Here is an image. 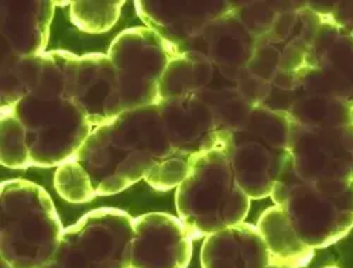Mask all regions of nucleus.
I'll use <instances>...</instances> for the list:
<instances>
[{
    "label": "nucleus",
    "mask_w": 353,
    "mask_h": 268,
    "mask_svg": "<svg viewBox=\"0 0 353 268\" xmlns=\"http://www.w3.org/2000/svg\"><path fill=\"white\" fill-rule=\"evenodd\" d=\"M175 156L159 105L122 112L95 127L72 158L90 175L98 196L122 192ZM179 156V154H176Z\"/></svg>",
    "instance_id": "f257e3e1"
},
{
    "label": "nucleus",
    "mask_w": 353,
    "mask_h": 268,
    "mask_svg": "<svg viewBox=\"0 0 353 268\" xmlns=\"http://www.w3.org/2000/svg\"><path fill=\"white\" fill-rule=\"evenodd\" d=\"M72 55L43 52L30 91L12 107L2 109L21 125L32 167H60L72 160L92 133L85 113L67 96V68Z\"/></svg>",
    "instance_id": "f03ea898"
},
{
    "label": "nucleus",
    "mask_w": 353,
    "mask_h": 268,
    "mask_svg": "<svg viewBox=\"0 0 353 268\" xmlns=\"http://www.w3.org/2000/svg\"><path fill=\"white\" fill-rule=\"evenodd\" d=\"M250 200L222 147L192 156L175 192L176 212L192 240L243 223Z\"/></svg>",
    "instance_id": "7ed1b4c3"
},
{
    "label": "nucleus",
    "mask_w": 353,
    "mask_h": 268,
    "mask_svg": "<svg viewBox=\"0 0 353 268\" xmlns=\"http://www.w3.org/2000/svg\"><path fill=\"white\" fill-rule=\"evenodd\" d=\"M0 191V256L13 268H43L64 233L51 196L24 180L5 181Z\"/></svg>",
    "instance_id": "20e7f679"
},
{
    "label": "nucleus",
    "mask_w": 353,
    "mask_h": 268,
    "mask_svg": "<svg viewBox=\"0 0 353 268\" xmlns=\"http://www.w3.org/2000/svg\"><path fill=\"white\" fill-rule=\"evenodd\" d=\"M290 117L287 113L253 106L239 126L221 141L238 184L250 199L272 195L288 158Z\"/></svg>",
    "instance_id": "39448f33"
},
{
    "label": "nucleus",
    "mask_w": 353,
    "mask_h": 268,
    "mask_svg": "<svg viewBox=\"0 0 353 268\" xmlns=\"http://www.w3.org/2000/svg\"><path fill=\"white\" fill-rule=\"evenodd\" d=\"M133 218L101 207L64 230L54 256L43 268H130Z\"/></svg>",
    "instance_id": "423d86ee"
},
{
    "label": "nucleus",
    "mask_w": 353,
    "mask_h": 268,
    "mask_svg": "<svg viewBox=\"0 0 353 268\" xmlns=\"http://www.w3.org/2000/svg\"><path fill=\"white\" fill-rule=\"evenodd\" d=\"M277 206L304 245L325 249L353 229V181H303Z\"/></svg>",
    "instance_id": "0eeeda50"
},
{
    "label": "nucleus",
    "mask_w": 353,
    "mask_h": 268,
    "mask_svg": "<svg viewBox=\"0 0 353 268\" xmlns=\"http://www.w3.org/2000/svg\"><path fill=\"white\" fill-rule=\"evenodd\" d=\"M179 54L149 27L125 30L113 40L108 56L116 70L123 112L160 103L161 78Z\"/></svg>",
    "instance_id": "6e6552de"
},
{
    "label": "nucleus",
    "mask_w": 353,
    "mask_h": 268,
    "mask_svg": "<svg viewBox=\"0 0 353 268\" xmlns=\"http://www.w3.org/2000/svg\"><path fill=\"white\" fill-rule=\"evenodd\" d=\"M294 78V101L308 94H331L353 105V36L332 20L322 19L305 64Z\"/></svg>",
    "instance_id": "1a4fd4ad"
},
{
    "label": "nucleus",
    "mask_w": 353,
    "mask_h": 268,
    "mask_svg": "<svg viewBox=\"0 0 353 268\" xmlns=\"http://www.w3.org/2000/svg\"><path fill=\"white\" fill-rule=\"evenodd\" d=\"M290 160L303 181H353V125L310 127L290 121Z\"/></svg>",
    "instance_id": "9d476101"
},
{
    "label": "nucleus",
    "mask_w": 353,
    "mask_h": 268,
    "mask_svg": "<svg viewBox=\"0 0 353 268\" xmlns=\"http://www.w3.org/2000/svg\"><path fill=\"white\" fill-rule=\"evenodd\" d=\"M67 96L92 127L110 123L123 112L116 70L103 54L72 55L67 68Z\"/></svg>",
    "instance_id": "9b49d317"
},
{
    "label": "nucleus",
    "mask_w": 353,
    "mask_h": 268,
    "mask_svg": "<svg viewBox=\"0 0 353 268\" xmlns=\"http://www.w3.org/2000/svg\"><path fill=\"white\" fill-rule=\"evenodd\" d=\"M192 239L180 218L144 214L133 219L130 268H187Z\"/></svg>",
    "instance_id": "f8f14e48"
},
{
    "label": "nucleus",
    "mask_w": 353,
    "mask_h": 268,
    "mask_svg": "<svg viewBox=\"0 0 353 268\" xmlns=\"http://www.w3.org/2000/svg\"><path fill=\"white\" fill-rule=\"evenodd\" d=\"M137 14L164 40L171 43L180 52L188 51L191 45L207 32V28L222 14L232 9L230 2H136Z\"/></svg>",
    "instance_id": "ddd939ff"
},
{
    "label": "nucleus",
    "mask_w": 353,
    "mask_h": 268,
    "mask_svg": "<svg viewBox=\"0 0 353 268\" xmlns=\"http://www.w3.org/2000/svg\"><path fill=\"white\" fill-rule=\"evenodd\" d=\"M164 130L175 154L191 158L221 147V134L211 106L199 96L164 99L159 103Z\"/></svg>",
    "instance_id": "4468645a"
},
{
    "label": "nucleus",
    "mask_w": 353,
    "mask_h": 268,
    "mask_svg": "<svg viewBox=\"0 0 353 268\" xmlns=\"http://www.w3.org/2000/svg\"><path fill=\"white\" fill-rule=\"evenodd\" d=\"M257 39L232 9L216 19L196 41L192 51L207 56L219 74L238 83L254 54Z\"/></svg>",
    "instance_id": "2eb2a0df"
},
{
    "label": "nucleus",
    "mask_w": 353,
    "mask_h": 268,
    "mask_svg": "<svg viewBox=\"0 0 353 268\" xmlns=\"http://www.w3.org/2000/svg\"><path fill=\"white\" fill-rule=\"evenodd\" d=\"M52 14L54 2H2V58L41 55Z\"/></svg>",
    "instance_id": "dca6fc26"
},
{
    "label": "nucleus",
    "mask_w": 353,
    "mask_h": 268,
    "mask_svg": "<svg viewBox=\"0 0 353 268\" xmlns=\"http://www.w3.org/2000/svg\"><path fill=\"white\" fill-rule=\"evenodd\" d=\"M272 254L259 229L241 223L214 233L201 249L202 268H266Z\"/></svg>",
    "instance_id": "f3484780"
},
{
    "label": "nucleus",
    "mask_w": 353,
    "mask_h": 268,
    "mask_svg": "<svg viewBox=\"0 0 353 268\" xmlns=\"http://www.w3.org/2000/svg\"><path fill=\"white\" fill-rule=\"evenodd\" d=\"M222 75L210 59L198 51L176 55L167 67L160 82V99L201 96Z\"/></svg>",
    "instance_id": "a211bd4d"
},
{
    "label": "nucleus",
    "mask_w": 353,
    "mask_h": 268,
    "mask_svg": "<svg viewBox=\"0 0 353 268\" xmlns=\"http://www.w3.org/2000/svg\"><path fill=\"white\" fill-rule=\"evenodd\" d=\"M256 227L269 247L272 262L301 268L308 265L314 258L315 250L300 240L283 207L274 205L264 211Z\"/></svg>",
    "instance_id": "6ab92c4d"
},
{
    "label": "nucleus",
    "mask_w": 353,
    "mask_h": 268,
    "mask_svg": "<svg viewBox=\"0 0 353 268\" xmlns=\"http://www.w3.org/2000/svg\"><path fill=\"white\" fill-rule=\"evenodd\" d=\"M352 103L331 94H308L297 98L287 116L310 127H342L352 123Z\"/></svg>",
    "instance_id": "aec40b11"
},
{
    "label": "nucleus",
    "mask_w": 353,
    "mask_h": 268,
    "mask_svg": "<svg viewBox=\"0 0 353 268\" xmlns=\"http://www.w3.org/2000/svg\"><path fill=\"white\" fill-rule=\"evenodd\" d=\"M125 2H71V21L85 33H106L116 24Z\"/></svg>",
    "instance_id": "412c9836"
},
{
    "label": "nucleus",
    "mask_w": 353,
    "mask_h": 268,
    "mask_svg": "<svg viewBox=\"0 0 353 268\" xmlns=\"http://www.w3.org/2000/svg\"><path fill=\"white\" fill-rule=\"evenodd\" d=\"M54 185L60 196L71 203H85L98 196L90 175L75 160L57 168Z\"/></svg>",
    "instance_id": "4be33fe9"
},
{
    "label": "nucleus",
    "mask_w": 353,
    "mask_h": 268,
    "mask_svg": "<svg viewBox=\"0 0 353 268\" xmlns=\"http://www.w3.org/2000/svg\"><path fill=\"white\" fill-rule=\"evenodd\" d=\"M2 165L14 169L32 167L23 127L10 112H2Z\"/></svg>",
    "instance_id": "5701e85b"
},
{
    "label": "nucleus",
    "mask_w": 353,
    "mask_h": 268,
    "mask_svg": "<svg viewBox=\"0 0 353 268\" xmlns=\"http://www.w3.org/2000/svg\"><path fill=\"white\" fill-rule=\"evenodd\" d=\"M188 164L190 158L175 154L161 161L149 175H147L145 181L159 191L179 188L180 184L184 181V178L187 176Z\"/></svg>",
    "instance_id": "b1692460"
},
{
    "label": "nucleus",
    "mask_w": 353,
    "mask_h": 268,
    "mask_svg": "<svg viewBox=\"0 0 353 268\" xmlns=\"http://www.w3.org/2000/svg\"><path fill=\"white\" fill-rule=\"evenodd\" d=\"M322 19H330L353 36V2H308Z\"/></svg>",
    "instance_id": "393cba45"
},
{
    "label": "nucleus",
    "mask_w": 353,
    "mask_h": 268,
    "mask_svg": "<svg viewBox=\"0 0 353 268\" xmlns=\"http://www.w3.org/2000/svg\"><path fill=\"white\" fill-rule=\"evenodd\" d=\"M266 268H292V267H288V265H283V264H276V262H272L269 267Z\"/></svg>",
    "instance_id": "a878e982"
},
{
    "label": "nucleus",
    "mask_w": 353,
    "mask_h": 268,
    "mask_svg": "<svg viewBox=\"0 0 353 268\" xmlns=\"http://www.w3.org/2000/svg\"><path fill=\"white\" fill-rule=\"evenodd\" d=\"M0 268H13L8 261H5L3 258H2V261H0Z\"/></svg>",
    "instance_id": "bb28decb"
},
{
    "label": "nucleus",
    "mask_w": 353,
    "mask_h": 268,
    "mask_svg": "<svg viewBox=\"0 0 353 268\" xmlns=\"http://www.w3.org/2000/svg\"><path fill=\"white\" fill-rule=\"evenodd\" d=\"M352 123H353V106H352Z\"/></svg>",
    "instance_id": "cd10ccee"
},
{
    "label": "nucleus",
    "mask_w": 353,
    "mask_h": 268,
    "mask_svg": "<svg viewBox=\"0 0 353 268\" xmlns=\"http://www.w3.org/2000/svg\"><path fill=\"white\" fill-rule=\"evenodd\" d=\"M325 268H338V267H325Z\"/></svg>",
    "instance_id": "c85d7f7f"
}]
</instances>
